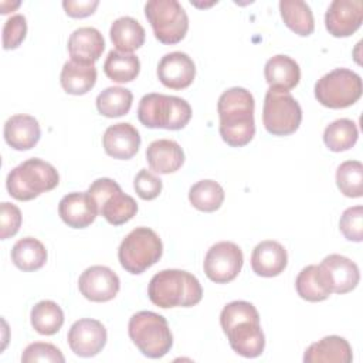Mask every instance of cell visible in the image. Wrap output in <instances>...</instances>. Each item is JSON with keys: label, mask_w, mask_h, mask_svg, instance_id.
Segmentation results:
<instances>
[{"label": "cell", "mask_w": 363, "mask_h": 363, "mask_svg": "<svg viewBox=\"0 0 363 363\" xmlns=\"http://www.w3.org/2000/svg\"><path fill=\"white\" fill-rule=\"evenodd\" d=\"M295 288L298 295L309 302H320L332 294L319 265L305 267L296 277Z\"/></svg>", "instance_id": "f546056e"}, {"label": "cell", "mask_w": 363, "mask_h": 363, "mask_svg": "<svg viewBox=\"0 0 363 363\" xmlns=\"http://www.w3.org/2000/svg\"><path fill=\"white\" fill-rule=\"evenodd\" d=\"M98 4H99L98 0H85V1L64 0L62 1V7H64L65 13L72 18H84V17L94 14Z\"/></svg>", "instance_id": "b9f144b4"}, {"label": "cell", "mask_w": 363, "mask_h": 363, "mask_svg": "<svg viewBox=\"0 0 363 363\" xmlns=\"http://www.w3.org/2000/svg\"><path fill=\"white\" fill-rule=\"evenodd\" d=\"M105 50L102 34L94 27H79L68 38L71 60L85 64H95Z\"/></svg>", "instance_id": "7402d4cb"}, {"label": "cell", "mask_w": 363, "mask_h": 363, "mask_svg": "<svg viewBox=\"0 0 363 363\" xmlns=\"http://www.w3.org/2000/svg\"><path fill=\"white\" fill-rule=\"evenodd\" d=\"M102 145L106 155L111 157L128 160L138 153L140 146V136L133 125L128 122H119L106 128L102 136Z\"/></svg>", "instance_id": "d6986e66"}, {"label": "cell", "mask_w": 363, "mask_h": 363, "mask_svg": "<svg viewBox=\"0 0 363 363\" xmlns=\"http://www.w3.org/2000/svg\"><path fill=\"white\" fill-rule=\"evenodd\" d=\"M339 228L346 240L360 242L363 240V207L346 208L340 216Z\"/></svg>", "instance_id": "8d00e7d4"}, {"label": "cell", "mask_w": 363, "mask_h": 363, "mask_svg": "<svg viewBox=\"0 0 363 363\" xmlns=\"http://www.w3.org/2000/svg\"><path fill=\"white\" fill-rule=\"evenodd\" d=\"M336 184L346 197L363 196V164L359 160H346L336 170Z\"/></svg>", "instance_id": "d590c367"}, {"label": "cell", "mask_w": 363, "mask_h": 363, "mask_svg": "<svg viewBox=\"0 0 363 363\" xmlns=\"http://www.w3.org/2000/svg\"><path fill=\"white\" fill-rule=\"evenodd\" d=\"M27 34V21L23 14H14L6 20L3 26V47L4 50L17 48Z\"/></svg>", "instance_id": "f35d334b"}, {"label": "cell", "mask_w": 363, "mask_h": 363, "mask_svg": "<svg viewBox=\"0 0 363 363\" xmlns=\"http://www.w3.org/2000/svg\"><path fill=\"white\" fill-rule=\"evenodd\" d=\"M362 96V78L352 69L335 68L315 84V98L326 108L342 109Z\"/></svg>", "instance_id": "ba28073f"}, {"label": "cell", "mask_w": 363, "mask_h": 363, "mask_svg": "<svg viewBox=\"0 0 363 363\" xmlns=\"http://www.w3.org/2000/svg\"><path fill=\"white\" fill-rule=\"evenodd\" d=\"M191 118L190 104L179 96L164 94H146L138 106V119L150 129H183Z\"/></svg>", "instance_id": "5b68a950"}, {"label": "cell", "mask_w": 363, "mask_h": 363, "mask_svg": "<svg viewBox=\"0 0 363 363\" xmlns=\"http://www.w3.org/2000/svg\"><path fill=\"white\" fill-rule=\"evenodd\" d=\"M254 96L241 86L224 91L217 102L220 116V135L231 147L248 145L255 135Z\"/></svg>", "instance_id": "7a4b0ae2"}, {"label": "cell", "mask_w": 363, "mask_h": 363, "mask_svg": "<svg viewBox=\"0 0 363 363\" xmlns=\"http://www.w3.org/2000/svg\"><path fill=\"white\" fill-rule=\"evenodd\" d=\"M224 189L217 182L210 179L194 183L189 190V200L191 206L206 213L218 210L224 201Z\"/></svg>", "instance_id": "d6a6232c"}, {"label": "cell", "mask_w": 363, "mask_h": 363, "mask_svg": "<svg viewBox=\"0 0 363 363\" xmlns=\"http://www.w3.org/2000/svg\"><path fill=\"white\" fill-rule=\"evenodd\" d=\"M329 288L335 294H346L353 291L359 281L360 272L357 265L345 255L330 254L323 258L319 265Z\"/></svg>", "instance_id": "2e32d148"}, {"label": "cell", "mask_w": 363, "mask_h": 363, "mask_svg": "<svg viewBox=\"0 0 363 363\" xmlns=\"http://www.w3.org/2000/svg\"><path fill=\"white\" fill-rule=\"evenodd\" d=\"M363 21L362 0H333L325 14V26L333 37H349Z\"/></svg>", "instance_id": "9a60e30c"}, {"label": "cell", "mask_w": 363, "mask_h": 363, "mask_svg": "<svg viewBox=\"0 0 363 363\" xmlns=\"http://www.w3.org/2000/svg\"><path fill=\"white\" fill-rule=\"evenodd\" d=\"M112 44L119 52H129L140 48L145 43V28L132 17L116 18L109 30Z\"/></svg>", "instance_id": "4316f807"}, {"label": "cell", "mask_w": 363, "mask_h": 363, "mask_svg": "<svg viewBox=\"0 0 363 363\" xmlns=\"http://www.w3.org/2000/svg\"><path fill=\"white\" fill-rule=\"evenodd\" d=\"M130 340L150 359H160L167 354L173 346V336L164 316L152 312H136L128 323Z\"/></svg>", "instance_id": "8992f818"}, {"label": "cell", "mask_w": 363, "mask_h": 363, "mask_svg": "<svg viewBox=\"0 0 363 363\" xmlns=\"http://www.w3.org/2000/svg\"><path fill=\"white\" fill-rule=\"evenodd\" d=\"M264 74L269 86L284 91L295 88L301 79V68L298 62L282 54L274 55L267 61Z\"/></svg>", "instance_id": "484cf974"}, {"label": "cell", "mask_w": 363, "mask_h": 363, "mask_svg": "<svg viewBox=\"0 0 363 363\" xmlns=\"http://www.w3.org/2000/svg\"><path fill=\"white\" fill-rule=\"evenodd\" d=\"M357 126L352 119H336L325 128L323 142L332 152H345L354 146L357 142Z\"/></svg>", "instance_id": "1f68e13d"}, {"label": "cell", "mask_w": 363, "mask_h": 363, "mask_svg": "<svg viewBox=\"0 0 363 363\" xmlns=\"http://www.w3.org/2000/svg\"><path fill=\"white\" fill-rule=\"evenodd\" d=\"M352 347L345 337L330 335L308 346L303 354L305 363H350Z\"/></svg>", "instance_id": "cb8c5ba5"}, {"label": "cell", "mask_w": 363, "mask_h": 363, "mask_svg": "<svg viewBox=\"0 0 363 363\" xmlns=\"http://www.w3.org/2000/svg\"><path fill=\"white\" fill-rule=\"evenodd\" d=\"M145 16L160 43L177 44L186 37L189 17L177 0H150L145 4Z\"/></svg>", "instance_id": "8fae6325"}, {"label": "cell", "mask_w": 363, "mask_h": 363, "mask_svg": "<svg viewBox=\"0 0 363 363\" xmlns=\"http://www.w3.org/2000/svg\"><path fill=\"white\" fill-rule=\"evenodd\" d=\"M194 77L196 65L186 52H169L163 55L157 64V78L170 89H184L190 86Z\"/></svg>", "instance_id": "e0dca14e"}, {"label": "cell", "mask_w": 363, "mask_h": 363, "mask_svg": "<svg viewBox=\"0 0 363 363\" xmlns=\"http://www.w3.org/2000/svg\"><path fill=\"white\" fill-rule=\"evenodd\" d=\"M288 264V254L278 241L265 240L255 245L251 254V268L259 277L272 278L284 272Z\"/></svg>", "instance_id": "ffe728a7"}, {"label": "cell", "mask_w": 363, "mask_h": 363, "mask_svg": "<svg viewBox=\"0 0 363 363\" xmlns=\"http://www.w3.org/2000/svg\"><path fill=\"white\" fill-rule=\"evenodd\" d=\"M152 303L159 308H189L197 305L203 298L199 279L183 269H163L155 274L147 286Z\"/></svg>", "instance_id": "3957f363"}, {"label": "cell", "mask_w": 363, "mask_h": 363, "mask_svg": "<svg viewBox=\"0 0 363 363\" xmlns=\"http://www.w3.org/2000/svg\"><path fill=\"white\" fill-rule=\"evenodd\" d=\"M140 71L139 58L135 54L109 51L104 62L105 75L118 84H125L133 81Z\"/></svg>", "instance_id": "4dcf8cb0"}, {"label": "cell", "mask_w": 363, "mask_h": 363, "mask_svg": "<svg viewBox=\"0 0 363 363\" xmlns=\"http://www.w3.org/2000/svg\"><path fill=\"white\" fill-rule=\"evenodd\" d=\"M244 264L241 248L231 241H220L210 247L204 257V272L216 284H227L237 278Z\"/></svg>", "instance_id": "7c38bea8"}, {"label": "cell", "mask_w": 363, "mask_h": 363, "mask_svg": "<svg viewBox=\"0 0 363 363\" xmlns=\"http://www.w3.org/2000/svg\"><path fill=\"white\" fill-rule=\"evenodd\" d=\"M31 326L40 335H54L64 323V312L54 301H40L31 309Z\"/></svg>", "instance_id": "836d02e7"}, {"label": "cell", "mask_w": 363, "mask_h": 363, "mask_svg": "<svg viewBox=\"0 0 363 363\" xmlns=\"http://www.w3.org/2000/svg\"><path fill=\"white\" fill-rule=\"evenodd\" d=\"M60 82L67 94L84 95L95 86L96 68L94 64L69 60L64 64L61 69Z\"/></svg>", "instance_id": "d4e9b609"}, {"label": "cell", "mask_w": 363, "mask_h": 363, "mask_svg": "<svg viewBox=\"0 0 363 363\" xmlns=\"http://www.w3.org/2000/svg\"><path fill=\"white\" fill-rule=\"evenodd\" d=\"M3 135L10 147L16 150H28L38 143L41 129L34 116L18 113L6 121Z\"/></svg>", "instance_id": "44dd1931"}, {"label": "cell", "mask_w": 363, "mask_h": 363, "mask_svg": "<svg viewBox=\"0 0 363 363\" xmlns=\"http://www.w3.org/2000/svg\"><path fill=\"white\" fill-rule=\"evenodd\" d=\"M67 340L77 356L92 357L106 345V329L99 320L84 318L71 325Z\"/></svg>", "instance_id": "5bb4252c"}, {"label": "cell", "mask_w": 363, "mask_h": 363, "mask_svg": "<svg viewBox=\"0 0 363 363\" xmlns=\"http://www.w3.org/2000/svg\"><path fill=\"white\" fill-rule=\"evenodd\" d=\"M58 214L68 227L85 228L95 221L99 213L88 191H74L60 200Z\"/></svg>", "instance_id": "ac0fdd59"}, {"label": "cell", "mask_w": 363, "mask_h": 363, "mask_svg": "<svg viewBox=\"0 0 363 363\" xmlns=\"http://www.w3.org/2000/svg\"><path fill=\"white\" fill-rule=\"evenodd\" d=\"M11 261L21 271H37L43 268L47 261V250L37 238L24 237L13 245Z\"/></svg>", "instance_id": "f1b7e54d"}, {"label": "cell", "mask_w": 363, "mask_h": 363, "mask_svg": "<svg viewBox=\"0 0 363 363\" xmlns=\"http://www.w3.org/2000/svg\"><path fill=\"white\" fill-rule=\"evenodd\" d=\"M94 199L98 213L112 225H122L138 213V203L129 194H125L121 186L108 177L96 179L88 189Z\"/></svg>", "instance_id": "30bf717a"}, {"label": "cell", "mask_w": 363, "mask_h": 363, "mask_svg": "<svg viewBox=\"0 0 363 363\" xmlns=\"http://www.w3.org/2000/svg\"><path fill=\"white\" fill-rule=\"evenodd\" d=\"M21 225V211L17 206L3 201L0 204V238L7 240L17 234Z\"/></svg>", "instance_id": "60d3db41"}, {"label": "cell", "mask_w": 363, "mask_h": 363, "mask_svg": "<svg viewBox=\"0 0 363 363\" xmlns=\"http://www.w3.org/2000/svg\"><path fill=\"white\" fill-rule=\"evenodd\" d=\"M23 363H33V362H52V363H64L65 357L62 356L61 350L51 345L44 342H34L30 343L21 354Z\"/></svg>", "instance_id": "74e56055"}, {"label": "cell", "mask_w": 363, "mask_h": 363, "mask_svg": "<svg viewBox=\"0 0 363 363\" xmlns=\"http://www.w3.org/2000/svg\"><path fill=\"white\" fill-rule=\"evenodd\" d=\"M301 121L302 109L289 91L269 86L262 108V122L265 129L271 135L286 136L299 128Z\"/></svg>", "instance_id": "9c48e42d"}, {"label": "cell", "mask_w": 363, "mask_h": 363, "mask_svg": "<svg viewBox=\"0 0 363 363\" xmlns=\"http://www.w3.org/2000/svg\"><path fill=\"white\" fill-rule=\"evenodd\" d=\"M279 11L285 26L301 37H308L315 30L311 7L302 0H281Z\"/></svg>", "instance_id": "83f0119b"}, {"label": "cell", "mask_w": 363, "mask_h": 363, "mask_svg": "<svg viewBox=\"0 0 363 363\" xmlns=\"http://www.w3.org/2000/svg\"><path fill=\"white\" fill-rule=\"evenodd\" d=\"M78 288L88 301L108 302L118 295L121 281L111 268L105 265H92L81 274Z\"/></svg>", "instance_id": "4fadbf2b"}, {"label": "cell", "mask_w": 363, "mask_h": 363, "mask_svg": "<svg viewBox=\"0 0 363 363\" xmlns=\"http://www.w3.org/2000/svg\"><path fill=\"white\" fill-rule=\"evenodd\" d=\"M163 254L159 235L147 227H136L121 242L118 258L122 268L133 275L145 272L155 265Z\"/></svg>", "instance_id": "52a82bcc"}, {"label": "cell", "mask_w": 363, "mask_h": 363, "mask_svg": "<svg viewBox=\"0 0 363 363\" xmlns=\"http://www.w3.org/2000/svg\"><path fill=\"white\" fill-rule=\"evenodd\" d=\"M133 95L122 86H109L96 96V109L106 118H119L129 112Z\"/></svg>", "instance_id": "e575fe53"}, {"label": "cell", "mask_w": 363, "mask_h": 363, "mask_svg": "<svg viewBox=\"0 0 363 363\" xmlns=\"http://www.w3.org/2000/svg\"><path fill=\"white\" fill-rule=\"evenodd\" d=\"M133 187L136 194L143 200H153L162 191V180L155 176L150 170L142 169L136 173L133 179Z\"/></svg>", "instance_id": "ab89813d"}, {"label": "cell", "mask_w": 363, "mask_h": 363, "mask_svg": "<svg viewBox=\"0 0 363 363\" xmlns=\"http://www.w3.org/2000/svg\"><path fill=\"white\" fill-rule=\"evenodd\" d=\"M60 183L58 172L52 164L38 157L27 159L16 166L6 180L7 191L20 201H28L44 191L55 189Z\"/></svg>", "instance_id": "277c9868"}, {"label": "cell", "mask_w": 363, "mask_h": 363, "mask_svg": "<svg viewBox=\"0 0 363 363\" xmlns=\"http://www.w3.org/2000/svg\"><path fill=\"white\" fill-rule=\"evenodd\" d=\"M220 323L231 349L242 357H258L265 347L257 308L247 301H233L220 313Z\"/></svg>", "instance_id": "6da1fadb"}, {"label": "cell", "mask_w": 363, "mask_h": 363, "mask_svg": "<svg viewBox=\"0 0 363 363\" xmlns=\"http://www.w3.org/2000/svg\"><path fill=\"white\" fill-rule=\"evenodd\" d=\"M146 160L153 172L169 174L183 166L184 153L177 142L172 139H157L147 146Z\"/></svg>", "instance_id": "603a6c76"}]
</instances>
